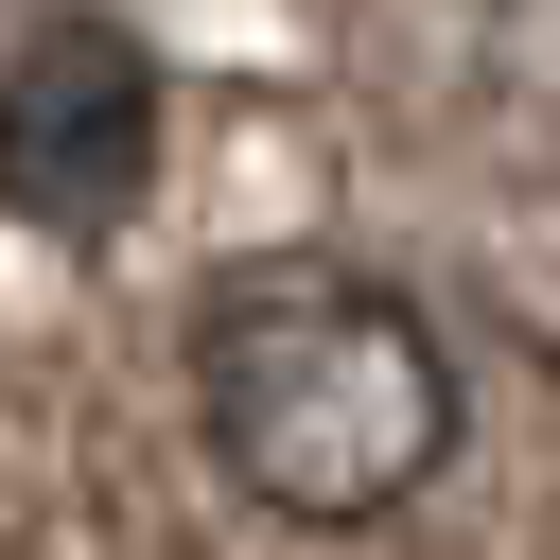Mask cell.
I'll return each instance as SVG.
<instances>
[{"mask_svg":"<svg viewBox=\"0 0 560 560\" xmlns=\"http://www.w3.org/2000/svg\"><path fill=\"white\" fill-rule=\"evenodd\" d=\"M192 420H210L245 508L385 525L455 455V350L368 262H228L192 298Z\"/></svg>","mask_w":560,"mask_h":560,"instance_id":"cell-1","label":"cell"},{"mask_svg":"<svg viewBox=\"0 0 560 560\" xmlns=\"http://www.w3.org/2000/svg\"><path fill=\"white\" fill-rule=\"evenodd\" d=\"M140 175H158V52L88 0L35 18L0 52V210L52 228V245H105L140 210Z\"/></svg>","mask_w":560,"mask_h":560,"instance_id":"cell-2","label":"cell"}]
</instances>
